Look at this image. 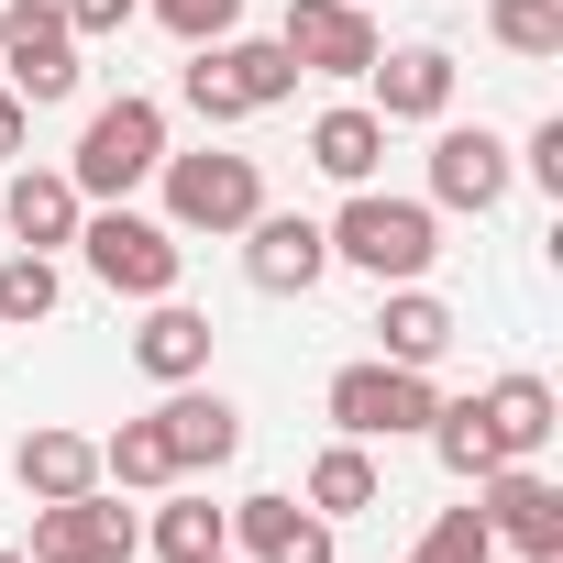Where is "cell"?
Wrapping results in <instances>:
<instances>
[{"mask_svg":"<svg viewBox=\"0 0 563 563\" xmlns=\"http://www.w3.org/2000/svg\"><path fill=\"white\" fill-rule=\"evenodd\" d=\"M321 232H332V265H365L376 288H409L442 254V210L431 199H387V188H343V210Z\"/></svg>","mask_w":563,"mask_h":563,"instance_id":"obj_1","label":"cell"},{"mask_svg":"<svg viewBox=\"0 0 563 563\" xmlns=\"http://www.w3.org/2000/svg\"><path fill=\"white\" fill-rule=\"evenodd\" d=\"M78 254H89V276L111 299H177V276H188V232H166V221H144L122 199H89Z\"/></svg>","mask_w":563,"mask_h":563,"instance_id":"obj_2","label":"cell"},{"mask_svg":"<svg viewBox=\"0 0 563 563\" xmlns=\"http://www.w3.org/2000/svg\"><path fill=\"white\" fill-rule=\"evenodd\" d=\"M155 166H166V100L122 89V100L89 111V133H78V155H67V188H78V199H133Z\"/></svg>","mask_w":563,"mask_h":563,"instance_id":"obj_3","label":"cell"},{"mask_svg":"<svg viewBox=\"0 0 563 563\" xmlns=\"http://www.w3.org/2000/svg\"><path fill=\"white\" fill-rule=\"evenodd\" d=\"M155 188H166V232H243L254 210H265V166L254 155H232V144H199V155H166L155 166Z\"/></svg>","mask_w":563,"mask_h":563,"instance_id":"obj_4","label":"cell"},{"mask_svg":"<svg viewBox=\"0 0 563 563\" xmlns=\"http://www.w3.org/2000/svg\"><path fill=\"white\" fill-rule=\"evenodd\" d=\"M321 409H332V431H343V442H398V431H431L442 387H431L420 365H387V354H365V365H343V376L321 387Z\"/></svg>","mask_w":563,"mask_h":563,"instance_id":"obj_5","label":"cell"},{"mask_svg":"<svg viewBox=\"0 0 563 563\" xmlns=\"http://www.w3.org/2000/svg\"><path fill=\"white\" fill-rule=\"evenodd\" d=\"M0 89H12L23 111L78 89V34H67L56 0H12V12H0Z\"/></svg>","mask_w":563,"mask_h":563,"instance_id":"obj_6","label":"cell"},{"mask_svg":"<svg viewBox=\"0 0 563 563\" xmlns=\"http://www.w3.org/2000/svg\"><path fill=\"white\" fill-rule=\"evenodd\" d=\"M475 508H486V541L519 552V563H563V486L541 464H497L475 475Z\"/></svg>","mask_w":563,"mask_h":563,"instance_id":"obj_7","label":"cell"},{"mask_svg":"<svg viewBox=\"0 0 563 563\" xmlns=\"http://www.w3.org/2000/svg\"><path fill=\"white\" fill-rule=\"evenodd\" d=\"M133 552H144V519H133L111 486L34 508V563H133Z\"/></svg>","mask_w":563,"mask_h":563,"instance_id":"obj_8","label":"cell"},{"mask_svg":"<svg viewBox=\"0 0 563 563\" xmlns=\"http://www.w3.org/2000/svg\"><path fill=\"white\" fill-rule=\"evenodd\" d=\"M276 45L299 56V78H365L387 56L376 12H354V0H288V23H276Z\"/></svg>","mask_w":563,"mask_h":563,"instance_id":"obj_9","label":"cell"},{"mask_svg":"<svg viewBox=\"0 0 563 563\" xmlns=\"http://www.w3.org/2000/svg\"><path fill=\"white\" fill-rule=\"evenodd\" d=\"M243 276H254L265 299H310L321 276H332V232L310 210H254L243 221Z\"/></svg>","mask_w":563,"mask_h":563,"instance_id":"obj_10","label":"cell"},{"mask_svg":"<svg viewBox=\"0 0 563 563\" xmlns=\"http://www.w3.org/2000/svg\"><path fill=\"white\" fill-rule=\"evenodd\" d=\"M519 188V155L486 122H442L431 133V210H497Z\"/></svg>","mask_w":563,"mask_h":563,"instance_id":"obj_11","label":"cell"},{"mask_svg":"<svg viewBox=\"0 0 563 563\" xmlns=\"http://www.w3.org/2000/svg\"><path fill=\"white\" fill-rule=\"evenodd\" d=\"M155 431H166V453H177V475H221L232 453H243V409L221 398V387H166V409H155Z\"/></svg>","mask_w":563,"mask_h":563,"instance_id":"obj_12","label":"cell"},{"mask_svg":"<svg viewBox=\"0 0 563 563\" xmlns=\"http://www.w3.org/2000/svg\"><path fill=\"white\" fill-rule=\"evenodd\" d=\"M365 78H376V100H365L376 122H453V78H464V67H453L442 45H398V56H376Z\"/></svg>","mask_w":563,"mask_h":563,"instance_id":"obj_13","label":"cell"},{"mask_svg":"<svg viewBox=\"0 0 563 563\" xmlns=\"http://www.w3.org/2000/svg\"><path fill=\"white\" fill-rule=\"evenodd\" d=\"M0 221H12L23 254H56V243H78L89 199L67 188V166H12V188H0Z\"/></svg>","mask_w":563,"mask_h":563,"instance_id":"obj_14","label":"cell"},{"mask_svg":"<svg viewBox=\"0 0 563 563\" xmlns=\"http://www.w3.org/2000/svg\"><path fill=\"white\" fill-rule=\"evenodd\" d=\"M232 541H243L254 563H332V519H321L310 497H243V508H232Z\"/></svg>","mask_w":563,"mask_h":563,"instance_id":"obj_15","label":"cell"},{"mask_svg":"<svg viewBox=\"0 0 563 563\" xmlns=\"http://www.w3.org/2000/svg\"><path fill=\"white\" fill-rule=\"evenodd\" d=\"M453 343H464L453 299H431L420 276H409V288H387V310H376V354H387V365H420V376H431Z\"/></svg>","mask_w":563,"mask_h":563,"instance_id":"obj_16","label":"cell"},{"mask_svg":"<svg viewBox=\"0 0 563 563\" xmlns=\"http://www.w3.org/2000/svg\"><path fill=\"white\" fill-rule=\"evenodd\" d=\"M133 365H144L155 387H188V376H210V310H188V299H144Z\"/></svg>","mask_w":563,"mask_h":563,"instance_id":"obj_17","label":"cell"},{"mask_svg":"<svg viewBox=\"0 0 563 563\" xmlns=\"http://www.w3.org/2000/svg\"><path fill=\"white\" fill-rule=\"evenodd\" d=\"M376 155H387V122H376L365 100H343V111L310 122V166H321L332 188H376Z\"/></svg>","mask_w":563,"mask_h":563,"instance_id":"obj_18","label":"cell"},{"mask_svg":"<svg viewBox=\"0 0 563 563\" xmlns=\"http://www.w3.org/2000/svg\"><path fill=\"white\" fill-rule=\"evenodd\" d=\"M12 475H23L34 508H45V497H89V486H100V442H89V431H23Z\"/></svg>","mask_w":563,"mask_h":563,"instance_id":"obj_19","label":"cell"},{"mask_svg":"<svg viewBox=\"0 0 563 563\" xmlns=\"http://www.w3.org/2000/svg\"><path fill=\"white\" fill-rule=\"evenodd\" d=\"M144 541H155V563H221V552H232V508H210V497H199V486L177 475Z\"/></svg>","mask_w":563,"mask_h":563,"instance_id":"obj_20","label":"cell"},{"mask_svg":"<svg viewBox=\"0 0 563 563\" xmlns=\"http://www.w3.org/2000/svg\"><path fill=\"white\" fill-rule=\"evenodd\" d=\"M475 409H486V431L508 442V464H541V442L563 431V409H552V387H541V376H497Z\"/></svg>","mask_w":563,"mask_h":563,"instance_id":"obj_21","label":"cell"},{"mask_svg":"<svg viewBox=\"0 0 563 563\" xmlns=\"http://www.w3.org/2000/svg\"><path fill=\"white\" fill-rule=\"evenodd\" d=\"M210 56H221V78H232V100H243V111H276V100H299V56L276 45V34H254V45H243V34H221Z\"/></svg>","mask_w":563,"mask_h":563,"instance_id":"obj_22","label":"cell"},{"mask_svg":"<svg viewBox=\"0 0 563 563\" xmlns=\"http://www.w3.org/2000/svg\"><path fill=\"white\" fill-rule=\"evenodd\" d=\"M431 453H442V475H453V486H475V475H497V464H508V442L486 431V409H475V398H442V409H431Z\"/></svg>","mask_w":563,"mask_h":563,"instance_id":"obj_23","label":"cell"},{"mask_svg":"<svg viewBox=\"0 0 563 563\" xmlns=\"http://www.w3.org/2000/svg\"><path fill=\"white\" fill-rule=\"evenodd\" d=\"M299 497H310L321 519H354V508H376V497H387V475H376V453H365V442H332V453L310 464V486H299Z\"/></svg>","mask_w":563,"mask_h":563,"instance_id":"obj_24","label":"cell"},{"mask_svg":"<svg viewBox=\"0 0 563 563\" xmlns=\"http://www.w3.org/2000/svg\"><path fill=\"white\" fill-rule=\"evenodd\" d=\"M100 486H122V497H144V486H177V453H166V431H155V420H122V431L100 442Z\"/></svg>","mask_w":563,"mask_h":563,"instance_id":"obj_25","label":"cell"},{"mask_svg":"<svg viewBox=\"0 0 563 563\" xmlns=\"http://www.w3.org/2000/svg\"><path fill=\"white\" fill-rule=\"evenodd\" d=\"M486 34H497L508 56L552 67V56H563V0H486Z\"/></svg>","mask_w":563,"mask_h":563,"instance_id":"obj_26","label":"cell"},{"mask_svg":"<svg viewBox=\"0 0 563 563\" xmlns=\"http://www.w3.org/2000/svg\"><path fill=\"white\" fill-rule=\"evenodd\" d=\"M56 299H67L56 254H12V265H0V332H23V321H56Z\"/></svg>","mask_w":563,"mask_h":563,"instance_id":"obj_27","label":"cell"},{"mask_svg":"<svg viewBox=\"0 0 563 563\" xmlns=\"http://www.w3.org/2000/svg\"><path fill=\"white\" fill-rule=\"evenodd\" d=\"M409 563H497V541H486V508L464 497V508H442L431 530H420V552Z\"/></svg>","mask_w":563,"mask_h":563,"instance_id":"obj_28","label":"cell"},{"mask_svg":"<svg viewBox=\"0 0 563 563\" xmlns=\"http://www.w3.org/2000/svg\"><path fill=\"white\" fill-rule=\"evenodd\" d=\"M177 100H188V111H199L210 133H232V122H254V111L232 100V78H221V56H210V45H188V78H177Z\"/></svg>","mask_w":563,"mask_h":563,"instance_id":"obj_29","label":"cell"},{"mask_svg":"<svg viewBox=\"0 0 563 563\" xmlns=\"http://www.w3.org/2000/svg\"><path fill=\"white\" fill-rule=\"evenodd\" d=\"M144 12H155L177 45H221V34H243V0H144Z\"/></svg>","mask_w":563,"mask_h":563,"instance_id":"obj_30","label":"cell"},{"mask_svg":"<svg viewBox=\"0 0 563 563\" xmlns=\"http://www.w3.org/2000/svg\"><path fill=\"white\" fill-rule=\"evenodd\" d=\"M519 177H530V188H552V199H563V122H541V133H530V144H519Z\"/></svg>","mask_w":563,"mask_h":563,"instance_id":"obj_31","label":"cell"},{"mask_svg":"<svg viewBox=\"0 0 563 563\" xmlns=\"http://www.w3.org/2000/svg\"><path fill=\"white\" fill-rule=\"evenodd\" d=\"M56 12H67V34L89 45V34H122V23L144 12V0H56Z\"/></svg>","mask_w":563,"mask_h":563,"instance_id":"obj_32","label":"cell"},{"mask_svg":"<svg viewBox=\"0 0 563 563\" xmlns=\"http://www.w3.org/2000/svg\"><path fill=\"white\" fill-rule=\"evenodd\" d=\"M23 133H34V122H23V100H12V89H0V166H12V155H23Z\"/></svg>","mask_w":563,"mask_h":563,"instance_id":"obj_33","label":"cell"},{"mask_svg":"<svg viewBox=\"0 0 563 563\" xmlns=\"http://www.w3.org/2000/svg\"><path fill=\"white\" fill-rule=\"evenodd\" d=\"M0 563H34V552H0Z\"/></svg>","mask_w":563,"mask_h":563,"instance_id":"obj_34","label":"cell"},{"mask_svg":"<svg viewBox=\"0 0 563 563\" xmlns=\"http://www.w3.org/2000/svg\"><path fill=\"white\" fill-rule=\"evenodd\" d=\"M354 12H376V0H354Z\"/></svg>","mask_w":563,"mask_h":563,"instance_id":"obj_35","label":"cell"},{"mask_svg":"<svg viewBox=\"0 0 563 563\" xmlns=\"http://www.w3.org/2000/svg\"><path fill=\"white\" fill-rule=\"evenodd\" d=\"M221 563H232V552H221Z\"/></svg>","mask_w":563,"mask_h":563,"instance_id":"obj_36","label":"cell"}]
</instances>
